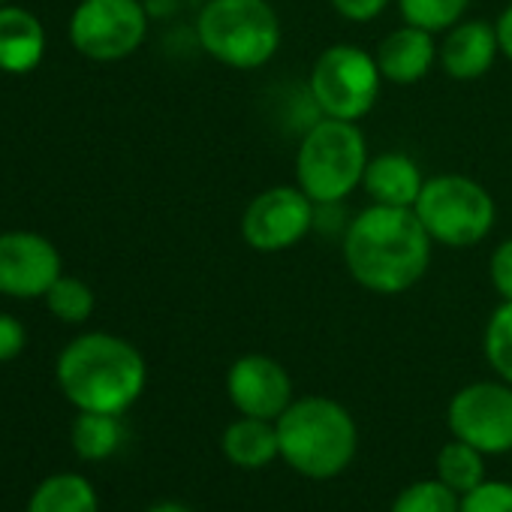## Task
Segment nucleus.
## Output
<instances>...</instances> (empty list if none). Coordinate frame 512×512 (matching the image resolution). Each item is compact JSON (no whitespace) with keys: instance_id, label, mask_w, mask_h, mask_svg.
<instances>
[{"instance_id":"nucleus-1","label":"nucleus","mask_w":512,"mask_h":512,"mask_svg":"<svg viewBox=\"0 0 512 512\" xmlns=\"http://www.w3.org/2000/svg\"><path fill=\"white\" fill-rule=\"evenodd\" d=\"M431 235L413 208L374 205L344 232V263L359 287L377 296L407 293L431 266Z\"/></svg>"},{"instance_id":"nucleus-14","label":"nucleus","mask_w":512,"mask_h":512,"mask_svg":"<svg viewBox=\"0 0 512 512\" xmlns=\"http://www.w3.org/2000/svg\"><path fill=\"white\" fill-rule=\"evenodd\" d=\"M437 43H434V34L431 31H422V28H413V25H404L398 31H392L380 46H377V67H380V76L383 82H392V85H416L422 82L434 61H437Z\"/></svg>"},{"instance_id":"nucleus-24","label":"nucleus","mask_w":512,"mask_h":512,"mask_svg":"<svg viewBox=\"0 0 512 512\" xmlns=\"http://www.w3.org/2000/svg\"><path fill=\"white\" fill-rule=\"evenodd\" d=\"M485 359L512 386V302H503L485 326Z\"/></svg>"},{"instance_id":"nucleus-15","label":"nucleus","mask_w":512,"mask_h":512,"mask_svg":"<svg viewBox=\"0 0 512 512\" xmlns=\"http://www.w3.org/2000/svg\"><path fill=\"white\" fill-rule=\"evenodd\" d=\"M46 55L43 22L16 4L0 7V70L22 76L31 73Z\"/></svg>"},{"instance_id":"nucleus-18","label":"nucleus","mask_w":512,"mask_h":512,"mask_svg":"<svg viewBox=\"0 0 512 512\" xmlns=\"http://www.w3.org/2000/svg\"><path fill=\"white\" fill-rule=\"evenodd\" d=\"M28 512H100L94 485L79 473H55L37 485Z\"/></svg>"},{"instance_id":"nucleus-10","label":"nucleus","mask_w":512,"mask_h":512,"mask_svg":"<svg viewBox=\"0 0 512 512\" xmlns=\"http://www.w3.org/2000/svg\"><path fill=\"white\" fill-rule=\"evenodd\" d=\"M452 437L476 446L482 455H503L512 449V386L509 383H470L449 401Z\"/></svg>"},{"instance_id":"nucleus-29","label":"nucleus","mask_w":512,"mask_h":512,"mask_svg":"<svg viewBox=\"0 0 512 512\" xmlns=\"http://www.w3.org/2000/svg\"><path fill=\"white\" fill-rule=\"evenodd\" d=\"M494 31H497V43H500V55H506L509 61H512V4L500 13V19H497V25H494Z\"/></svg>"},{"instance_id":"nucleus-13","label":"nucleus","mask_w":512,"mask_h":512,"mask_svg":"<svg viewBox=\"0 0 512 512\" xmlns=\"http://www.w3.org/2000/svg\"><path fill=\"white\" fill-rule=\"evenodd\" d=\"M497 55H500L497 31L488 22H458L455 28L446 31L437 52L443 73L455 82L482 79L494 67Z\"/></svg>"},{"instance_id":"nucleus-5","label":"nucleus","mask_w":512,"mask_h":512,"mask_svg":"<svg viewBox=\"0 0 512 512\" xmlns=\"http://www.w3.org/2000/svg\"><path fill=\"white\" fill-rule=\"evenodd\" d=\"M368 139L356 121L320 118L302 136L296 154V184L323 208L350 196L368 169Z\"/></svg>"},{"instance_id":"nucleus-8","label":"nucleus","mask_w":512,"mask_h":512,"mask_svg":"<svg viewBox=\"0 0 512 512\" xmlns=\"http://www.w3.org/2000/svg\"><path fill=\"white\" fill-rule=\"evenodd\" d=\"M148 34V10L139 0H82L70 16L73 49L100 64L130 58Z\"/></svg>"},{"instance_id":"nucleus-30","label":"nucleus","mask_w":512,"mask_h":512,"mask_svg":"<svg viewBox=\"0 0 512 512\" xmlns=\"http://www.w3.org/2000/svg\"><path fill=\"white\" fill-rule=\"evenodd\" d=\"M148 512H196V509H190V506H184V503H157V506H151Z\"/></svg>"},{"instance_id":"nucleus-23","label":"nucleus","mask_w":512,"mask_h":512,"mask_svg":"<svg viewBox=\"0 0 512 512\" xmlns=\"http://www.w3.org/2000/svg\"><path fill=\"white\" fill-rule=\"evenodd\" d=\"M392 512H461V494L440 479H422L395 497Z\"/></svg>"},{"instance_id":"nucleus-19","label":"nucleus","mask_w":512,"mask_h":512,"mask_svg":"<svg viewBox=\"0 0 512 512\" xmlns=\"http://www.w3.org/2000/svg\"><path fill=\"white\" fill-rule=\"evenodd\" d=\"M121 437H124V428L115 413H91V410H79L73 431H70L73 449L85 461H103L115 455V449L121 446Z\"/></svg>"},{"instance_id":"nucleus-25","label":"nucleus","mask_w":512,"mask_h":512,"mask_svg":"<svg viewBox=\"0 0 512 512\" xmlns=\"http://www.w3.org/2000/svg\"><path fill=\"white\" fill-rule=\"evenodd\" d=\"M461 512H512V482H482L461 497Z\"/></svg>"},{"instance_id":"nucleus-21","label":"nucleus","mask_w":512,"mask_h":512,"mask_svg":"<svg viewBox=\"0 0 512 512\" xmlns=\"http://www.w3.org/2000/svg\"><path fill=\"white\" fill-rule=\"evenodd\" d=\"M43 299H46L49 314L61 323L76 326L94 314V290L82 278H73V275H61Z\"/></svg>"},{"instance_id":"nucleus-6","label":"nucleus","mask_w":512,"mask_h":512,"mask_svg":"<svg viewBox=\"0 0 512 512\" xmlns=\"http://www.w3.org/2000/svg\"><path fill=\"white\" fill-rule=\"evenodd\" d=\"M413 211L431 241L443 247H473L494 229L497 220L491 193L467 175L428 178Z\"/></svg>"},{"instance_id":"nucleus-16","label":"nucleus","mask_w":512,"mask_h":512,"mask_svg":"<svg viewBox=\"0 0 512 512\" xmlns=\"http://www.w3.org/2000/svg\"><path fill=\"white\" fill-rule=\"evenodd\" d=\"M365 193L371 196L374 205H392V208H413L425 178L416 166L413 157L389 151L374 160H368L365 178H362Z\"/></svg>"},{"instance_id":"nucleus-31","label":"nucleus","mask_w":512,"mask_h":512,"mask_svg":"<svg viewBox=\"0 0 512 512\" xmlns=\"http://www.w3.org/2000/svg\"><path fill=\"white\" fill-rule=\"evenodd\" d=\"M10 4V0H0V7H7Z\"/></svg>"},{"instance_id":"nucleus-12","label":"nucleus","mask_w":512,"mask_h":512,"mask_svg":"<svg viewBox=\"0 0 512 512\" xmlns=\"http://www.w3.org/2000/svg\"><path fill=\"white\" fill-rule=\"evenodd\" d=\"M226 392L241 416L272 422H278V416L296 401L287 368L263 353H247L232 362L226 374Z\"/></svg>"},{"instance_id":"nucleus-11","label":"nucleus","mask_w":512,"mask_h":512,"mask_svg":"<svg viewBox=\"0 0 512 512\" xmlns=\"http://www.w3.org/2000/svg\"><path fill=\"white\" fill-rule=\"evenodd\" d=\"M61 275V253L46 235L28 229L0 235V296L43 299Z\"/></svg>"},{"instance_id":"nucleus-2","label":"nucleus","mask_w":512,"mask_h":512,"mask_svg":"<svg viewBox=\"0 0 512 512\" xmlns=\"http://www.w3.org/2000/svg\"><path fill=\"white\" fill-rule=\"evenodd\" d=\"M55 377L73 407L121 416L139 401L148 368L130 341L109 332H88L64 347Z\"/></svg>"},{"instance_id":"nucleus-17","label":"nucleus","mask_w":512,"mask_h":512,"mask_svg":"<svg viewBox=\"0 0 512 512\" xmlns=\"http://www.w3.org/2000/svg\"><path fill=\"white\" fill-rule=\"evenodd\" d=\"M223 455L235 467H266L275 458H281V443H278V425L272 419H256V416H241L223 431Z\"/></svg>"},{"instance_id":"nucleus-26","label":"nucleus","mask_w":512,"mask_h":512,"mask_svg":"<svg viewBox=\"0 0 512 512\" xmlns=\"http://www.w3.org/2000/svg\"><path fill=\"white\" fill-rule=\"evenodd\" d=\"M488 275H491V284L500 293V299L512 302V238L500 241L497 250L491 253Z\"/></svg>"},{"instance_id":"nucleus-28","label":"nucleus","mask_w":512,"mask_h":512,"mask_svg":"<svg viewBox=\"0 0 512 512\" xmlns=\"http://www.w3.org/2000/svg\"><path fill=\"white\" fill-rule=\"evenodd\" d=\"M329 4L347 22H371L389 7V0H329Z\"/></svg>"},{"instance_id":"nucleus-7","label":"nucleus","mask_w":512,"mask_h":512,"mask_svg":"<svg viewBox=\"0 0 512 512\" xmlns=\"http://www.w3.org/2000/svg\"><path fill=\"white\" fill-rule=\"evenodd\" d=\"M380 67L377 58L359 46L338 43L320 52L308 76V94L323 118L362 121L380 97Z\"/></svg>"},{"instance_id":"nucleus-4","label":"nucleus","mask_w":512,"mask_h":512,"mask_svg":"<svg viewBox=\"0 0 512 512\" xmlns=\"http://www.w3.org/2000/svg\"><path fill=\"white\" fill-rule=\"evenodd\" d=\"M199 46L232 70H260L281 49V19L266 0H208L196 19Z\"/></svg>"},{"instance_id":"nucleus-27","label":"nucleus","mask_w":512,"mask_h":512,"mask_svg":"<svg viewBox=\"0 0 512 512\" xmlns=\"http://www.w3.org/2000/svg\"><path fill=\"white\" fill-rule=\"evenodd\" d=\"M28 344V335H25V326L13 317V314H4L0 311V365L4 362H13Z\"/></svg>"},{"instance_id":"nucleus-9","label":"nucleus","mask_w":512,"mask_h":512,"mask_svg":"<svg viewBox=\"0 0 512 512\" xmlns=\"http://www.w3.org/2000/svg\"><path fill=\"white\" fill-rule=\"evenodd\" d=\"M317 202L296 184H278L256 193L241 214V235L260 253L296 247L317 220Z\"/></svg>"},{"instance_id":"nucleus-22","label":"nucleus","mask_w":512,"mask_h":512,"mask_svg":"<svg viewBox=\"0 0 512 512\" xmlns=\"http://www.w3.org/2000/svg\"><path fill=\"white\" fill-rule=\"evenodd\" d=\"M470 0H398V10L404 16V25L443 34L461 22Z\"/></svg>"},{"instance_id":"nucleus-20","label":"nucleus","mask_w":512,"mask_h":512,"mask_svg":"<svg viewBox=\"0 0 512 512\" xmlns=\"http://www.w3.org/2000/svg\"><path fill=\"white\" fill-rule=\"evenodd\" d=\"M437 479L464 497L467 491L485 482V455L476 446L455 437L437 455Z\"/></svg>"},{"instance_id":"nucleus-3","label":"nucleus","mask_w":512,"mask_h":512,"mask_svg":"<svg viewBox=\"0 0 512 512\" xmlns=\"http://www.w3.org/2000/svg\"><path fill=\"white\" fill-rule=\"evenodd\" d=\"M281 458L308 479H335L356 455L359 431L347 407L332 398L308 395L278 416Z\"/></svg>"}]
</instances>
